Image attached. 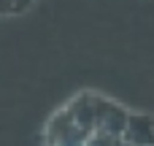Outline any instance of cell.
<instances>
[{"label":"cell","instance_id":"1","mask_svg":"<svg viewBox=\"0 0 154 146\" xmlns=\"http://www.w3.org/2000/svg\"><path fill=\"white\" fill-rule=\"evenodd\" d=\"M127 116H130V111H125L119 103L95 95V130L97 133H108L114 138H122L125 127H127Z\"/></svg>","mask_w":154,"mask_h":146},{"label":"cell","instance_id":"3","mask_svg":"<svg viewBox=\"0 0 154 146\" xmlns=\"http://www.w3.org/2000/svg\"><path fill=\"white\" fill-rule=\"evenodd\" d=\"M16 3L19 0H0V14H16Z\"/></svg>","mask_w":154,"mask_h":146},{"label":"cell","instance_id":"4","mask_svg":"<svg viewBox=\"0 0 154 146\" xmlns=\"http://www.w3.org/2000/svg\"><path fill=\"white\" fill-rule=\"evenodd\" d=\"M119 146H130V144H125V141H119Z\"/></svg>","mask_w":154,"mask_h":146},{"label":"cell","instance_id":"2","mask_svg":"<svg viewBox=\"0 0 154 146\" xmlns=\"http://www.w3.org/2000/svg\"><path fill=\"white\" fill-rule=\"evenodd\" d=\"M122 141L130 146H154V119L149 114H130Z\"/></svg>","mask_w":154,"mask_h":146}]
</instances>
